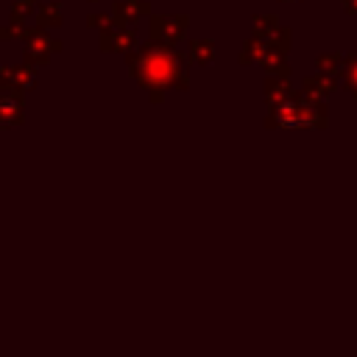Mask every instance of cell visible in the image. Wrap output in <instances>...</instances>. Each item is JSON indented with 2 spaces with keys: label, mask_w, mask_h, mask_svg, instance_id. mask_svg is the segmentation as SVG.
<instances>
[{
  "label": "cell",
  "mask_w": 357,
  "mask_h": 357,
  "mask_svg": "<svg viewBox=\"0 0 357 357\" xmlns=\"http://www.w3.org/2000/svg\"><path fill=\"white\" fill-rule=\"evenodd\" d=\"M190 59L176 50V45L145 42L126 53L128 75L148 92L153 103H162L167 89H190Z\"/></svg>",
  "instance_id": "1"
},
{
  "label": "cell",
  "mask_w": 357,
  "mask_h": 357,
  "mask_svg": "<svg viewBox=\"0 0 357 357\" xmlns=\"http://www.w3.org/2000/svg\"><path fill=\"white\" fill-rule=\"evenodd\" d=\"M265 126H271V128H321V126H326V106H321L312 98H307V100L287 98L284 103L273 106Z\"/></svg>",
  "instance_id": "2"
},
{
  "label": "cell",
  "mask_w": 357,
  "mask_h": 357,
  "mask_svg": "<svg viewBox=\"0 0 357 357\" xmlns=\"http://www.w3.org/2000/svg\"><path fill=\"white\" fill-rule=\"evenodd\" d=\"M61 47H64V42H61V39H56V36H50V33H47V28H39V25H33V28L25 33V39H22L25 61H31L33 67L47 64V61H50V56H53V53H59Z\"/></svg>",
  "instance_id": "3"
},
{
  "label": "cell",
  "mask_w": 357,
  "mask_h": 357,
  "mask_svg": "<svg viewBox=\"0 0 357 357\" xmlns=\"http://www.w3.org/2000/svg\"><path fill=\"white\" fill-rule=\"evenodd\" d=\"M190 17L187 14H151V39L165 42V45H178L187 33Z\"/></svg>",
  "instance_id": "4"
},
{
  "label": "cell",
  "mask_w": 357,
  "mask_h": 357,
  "mask_svg": "<svg viewBox=\"0 0 357 357\" xmlns=\"http://www.w3.org/2000/svg\"><path fill=\"white\" fill-rule=\"evenodd\" d=\"M36 84V67L31 61L25 64H8L0 70V95H17L25 98L28 89Z\"/></svg>",
  "instance_id": "5"
},
{
  "label": "cell",
  "mask_w": 357,
  "mask_h": 357,
  "mask_svg": "<svg viewBox=\"0 0 357 357\" xmlns=\"http://www.w3.org/2000/svg\"><path fill=\"white\" fill-rule=\"evenodd\" d=\"M100 50L103 53H131L134 47H139L137 42V28H128V25H120L117 20L109 22L106 28H100V39H98Z\"/></svg>",
  "instance_id": "6"
},
{
  "label": "cell",
  "mask_w": 357,
  "mask_h": 357,
  "mask_svg": "<svg viewBox=\"0 0 357 357\" xmlns=\"http://www.w3.org/2000/svg\"><path fill=\"white\" fill-rule=\"evenodd\" d=\"M112 14H114V20L120 25L137 28V22L151 14V3H145V0H117L112 6Z\"/></svg>",
  "instance_id": "7"
},
{
  "label": "cell",
  "mask_w": 357,
  "mask_h": 357,
  "mask_svg": "<svg viewBox=\"0 0 357 357\" xmlns=\"http://www.w3.org/2000/svg\"><path fill=\"white\" fill-rule=\"evenodd\" d=\"M25 123V98L0 95V128H14Z\"/></svg>",
  "instance_id": "8"
},
{
  "label": "cell",
  "mask_w": 357,
  "mask_h": 357,
  "mask_svg": "<svg viewBox=\"0 0 357 357\" xmlns=\"http://www.w3.org/2000/svg\"><path fill=\"white\" fill-rule=\"evenodd\" d=\"M33 22H36L39 28H47V31L59 28V25L64 22V8H61V3H45V6H39L36 14H33Z\"/></svg>",
  "instance_id": "9"
},
{
  "label": "cell",
  "mask_w": 357,
  "mask_h": 357,
  "mask_svg": "<svg viewBox=\"0 0 357 357\" xmlns=\"http://www.w3.org/2000/svg\"><path fill=\"white\" fill-rule=\"evenodd\" d=\"M287 98H293L287 78H284V75H271V78L265 81V100H268L271 106H279V103H284Z\"/></svg>",
  "instance_id": "10"
},
{
  "label": "cell",
  "mask_w": 357,
  "mask_h": 357,
  "mask_svg": "<svg viewBox=\"0 0 357 357\" xmlns=\"http://www.w3.org/2000/svg\"><path fill=\"white\" fill-rule=\"evenodd\" d=\"M187 59L192 64H209L215 59V42L212 39H190L187 42Z\"/></svg>",
  "instance_id": "11"
},
{
  "label": "cell",
  "mask_w": 357,
  "mask_h": 357,
  "mask_svg": "<svg viewBox=\"0 0 357 357\" xmlns=\"http://www.w3.org/2000/svg\"><path fill=\"white\" fill-rule=\"evenodd\" d=\"M28 31H31L28 20H20V17H11V14H8V22L0 28V39H3V42H14V39L22 42Z\"/></svg>",
  "instance_id": "12"
},
{
  "label": "cell",
  "mask_w": 357,
  "mask_h": 357,
  "mask_svg": "<svg viewBox=\"0 0 357 357\" xmlns=\"http://www.w3.org/2000/svg\"><path fill=\"white\" fill-rule=\"evenodd\" d=\"M304 86H307V98H312V100H321L324 95L332 92V81L329 78H307Z\"/></svg>",
  "instance_id": "13"
},
{
  "label": "cell",
  "mask_w": 357,
  "mask_h": 357,
  "mask_svg": "<svg viewBox=\"0 0 357 357\" xmlns=\"http://www.w3.org/2000/svg\"><path fill=\"white\" fill-rule=\"evenodd\" d=\"M36 8H39V3H36V0H14V3H11V17L28 20V17H33V14H36Z\"/></svg>",
  "instance_id": "14"
},
{
  "label": "cell",
  "mask_w": 357,
  "mask_h": 357,
  "mask_svg": "<svg viewBox=\"0 0 357 357\" xmlns=\"http://www.w3.org/2000/svg\"><path fill=\"white\" fill-rule=\"evenodd\" d=\"M109 22H114V14H106V11H95V14L86 17V25H89V28H98V31L106 28Z\"/></svg>",
  "instance_id": "15"
},
{
  "label": "cell",
  "mask_w": 357,
  "mask_h": 357,
  "mask_svg": "<svg viewBox=\"0 0 357 357\" xmlns=\"http://www.w3.org/2000/svg\"><path fill=\"white\" fill-rule=\"evenodd\" d=\"M349 86H351V95H357V61H351L349 64Z\"/></svg>",
  "instance_id": "16"
},
{
  "label": "cell",
  "mask_w": 357,
  "mask_h": 357,
  "mask_svg": "<svg viewBox=\"0 0 357 357\" xmlns=\"http://www.w3.org/2000/svg\"><path fill=\"white\" fill-rule=\"evenodd\" d=\"M343 6H346L351 14H357V0H343Z\"/></svg>",
  "instance_id": "17"
},
{
  "label": "cell",
  "mask_w": 357,
  "mask_h": 357,
  "mask_svg": "<svg viewBox=\"0 0 357 357\" xmlns=\"http://www.w3.org/2000/svg\"><path fill=\"white\" fill-rule=\"evenodd\" d=\"M89 3H95V0H89Z\"/></svg>",
  "instance_id": "18"
}]
</instances>
